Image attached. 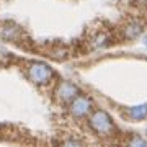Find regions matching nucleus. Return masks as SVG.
I'll list each match as a JSON object with an SVG mask.
<instances>
[{"label": "nucleus", "instance_id": "nucleus-4", "mask_svg": "<svg viewBox=\"0 0 147 147\" xmlns=\"http://www.w3.org/2000/svg\"><path fill=\"white\" fill-rule=\"evenodd\" d=\"M77 95H80V88L69 80H61L54 87V98L62 105H69Z\"/></svg>", "mask_w": 147, "mask_h": 147}, {"label": "nucleus", "instance_id": "nucleus-6", "mask_svg": "<svg viewBox=\"0 0 147 147\" xmlns=\"http://www.w3.org/2000/svg\"><path fill=\"white\" fill-rule=\"evenodd\" d=\"M142 33V25L139 21H129L126 26L123 28V34L126 39H136Z\"/></svg>", "mask_w": 147, "mask_h": 147}, {"label": "nucleus", "instance_id": "nucleus-1", "mask_svg": "<svg viewBox=\"0 0 147 147\" xmlns=\"http://www.w3.org/2000/svg\"><path fill=\"white\" fill-rule=\"evenodd\" d=\"M88 119L90 129L100 137H110L116 132V124L110 113L105 110H93L92 115L87 118Z\"/></svg>", "mask_w": 147, "mask_h": 147}, {"label": "nucleus", "instance_id": "nucleus-9", "mask_svg": "<svg viewBox=\"0 0 147 147\" xmlns=\"http://www.w3.org/2000/svg\"><path fill=\"white\" fill-rule=\"evenodd\" d=\"M134 3L141 8H147V0H134Z\"/></svg>", "mask_w": 147, "mask_h": 147}, {"label": "nucleus", "instance_id": "nucleus-2", "mask_svg": "<svg viewBox=\"0 0 147 147\" xmlns=\"http://www.w3.org/2000/svg\"><path fill=\"white\" fill-rule=\"evenodd\" d=\"M26 77L31 84L38 87H46L56 79V72L49 64L42 61H33L26 65Z\"/></svg>", "mask_w": 147, "mask_h": 147}, {"label": "nucleus", "instance_id": "nucleus-7", "mask_svg": "<svg viewBox=\"0 0 147 147\" xmlns=\"http://www.w3.org/2000/svg\"><path fill=\"white\" fill-rule=\"evenodd\" d=\"M20 34V30L13 25H3V26L0 28V36L3 38V39H10V41H15L16 38Z\"/></svg>", "mask_w": 147, "mask_h": 147}, {"label": "nucleus", "instance_id": "nucleus-3", "mask_svg": "<svg viewBox=\"0 0 147 147\" xmlns=\"http://www.w3.org/2000/svg\"><path fill=\"white\" fill-rule=\"evenodd\" d=\"M67 106H69L70 116L75 118V119H85V118H88V116L92 115V111L95 110L92 98L87 96V95H84V93L77 95Z\"/></svg>", "mask_w": 147, "mask_h": 147}, {"label": "nucleus", "instance_id": "nucleus-5", "mask_svg": "<svg viewBox=\"0 0 147 147\" xmlns=\"http://www.w3.org/2000/svg\"><path fill=\"white\" fill-rule=\"evenodd\" d=\"M127 118L132 121H142L147 118V103H141V105L131 106L127 108Z\"/></svg>", "mask_w": 147, "mask_h": 147}, {"label": "nucleus", "instance_id": "nucleus-8", "mask_svg": "<svg viewBox=\"0 0 147 147\" xmlns=\"http://www.w3.org/2000/svg\"><path fill=\"white\" fill-rule=\"evenodd\" d=\"M131 146H146L147 144V141L146 139H141V137H132L131 141H127Z\"/></svg>", "mask_w": 147, "mask_h": 147}, {"label": "nucleus", "instance_id": "nucleus-10", "mask_svg": "<svg viewBox=\"0 0 147 147\" xmlns=\"http://www.w3.org/2000/svg\"><path fill=\"white\" fill-rule=\"evenodd\" d=\"M146 46H147V34H146Z\"/></svg>", "mask_w": 147, "mask_h": 147}]
</instances>
